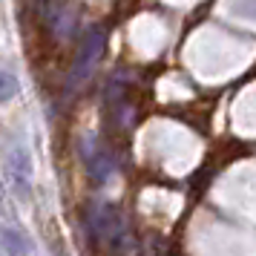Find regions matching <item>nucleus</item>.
<instances>
[{
    "label": "nucleus",
    "mask_w": 256,
    "mask_h": 256,
    "mask_svg": "<svg viewBox=\"0 0 256 256\" xmlns=\"http://www.w3.org/2000/svg\"><path fill=\"white\" fill-rule=\"evenodd\" d=\"M104 29L101 26H95V29H90L86 35H84L81 46H78V55H75V60H72V70H70V90H78V86H84V84L90 81V75H92V70L98 66V60H101V52H104Z\"/></svg>",
    "instance_id": "nucleus-1"
},
{
    "label": "nucleus",
    "mask_w": 256,
    "mask_h": 256,
    "mask_svg": "<svg viewBox=\"0 0 256 256\" xmlns=\"http://www.w3.org/2000/svg\"><path fill=\"white\" fill-rule=\"evenodd\" d=\"M92 228L101 239H106L112 244L118 242V236H124V222L118 216V210L110 208V204H98L92 210Z\"/></svg>",
    "instance_id": "nucleus-2"
},
{
    "label": "nucleus",
    "mask_w": 256,
    "mask_h": 256,
    "mask_svg": "<svg viewBox=\"0 0 256 256\" xmlns=\"http://www.w3.org/2000/svg\"><path fill=\"white\" fill-rule=\"evenodd\" d=\"M0 254L3 256H26L29 244H26L24 233L14 228H0Z\"/></svg>",
    "instance_id": "nucleus-3"
},
{
    "label": "nucleus",
    "mask_w": 256,
    "mask_h": 256,
    "mask_svg": "<svg viewBox=\"0 0 256 256\" xmlns=\"http://www.w3.org/2000/svg\"><path fill=\"white\" fill-rule=\"evenodd\" d=\"M14 95H18V81H14L9 72L0 70V104L3 101H12Z\"/></svg>",
    "instance_id": "nucleus-4"
},
{
    "label": "nucleus",
    "mask_w": 256,
    "mask_h": 256,
    "mask_svg": "<svg viewBox=\"0 0 256 256\" xmlns=\"http://www.w3.org/2000/svg\"><path fill=\"white\" fill-rule=\"evenodd\" d=\"M0 198H3V184H0Z\"/></svg>",
    "instance_id": "nucleus-5"
}]
</instances>
